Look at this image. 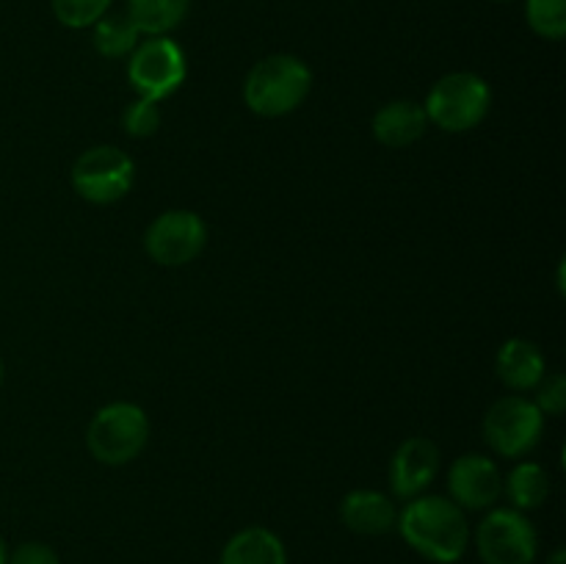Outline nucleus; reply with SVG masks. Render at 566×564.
<instances>
[{
    "instance_id": "obj_1",
    "label": "nucleus",
    "mask_w": 566,
    "mask_h": 564,
    "mask_svg": "<svg viewBox=\"0 0 566 564\" xmlns=\"http://www.w3.org/2000/svg\"><path fill=\"white\" fill-rule=\"evenodd\" d=\"M398 529L407 545L437 564H453L464 556L470 525L462 509L442 495H418L398 514Z\"/></svg>"
},
{
    "instance_id": "obj_2",
    "label": "nucleus",
    "mask_w": 566,
    "mask_h": 564,
    "mask_svg": "<svg viewBox=\"0 0 566 564\" xmlns=\"http://www.w3.org/2000/svg\"><path fill=\"white\" fill-rule=\"evenodd\" d=\"M310 86H313V72L302 59L274 53L249 70L243 81V100L252 114L276 119L296 111L307 100Z\"/></svg>"
},
{
    "instance_id": "obj_3",
    "label": "nucleus",
    "mask_w": 566,
    "mask_h": 564,
    "mask_svg": "<svg viewBox=\"0 0 566 564\" xmlns=\"http://www.w3.org/2000/svg\"><path fill=\"white\" fill-rule=\"evenodd\" d=\"M147 412L130 401H114L97 409L86 431V446L92 457L111 468L133 462L147 448Z\"/></svg>"
},
{
    "instance_id": "obj_4",
    "label": "nucleus",
    "mask_w": 566,
    "mask_h": 564,
    "mask_svg": "<svg viewBox=\"0 0 566 564\" xmlns=\"http://www.w3.org/2000/svg\"><path fill=\"white\" fill-rule=\"evenodd\" d=\"M492 92L475 72H451L431 86L423 111L446 133H468L490 114Z\"/></svg>"
},
{
    "instance_id": "obj_5",
    "label": "nucleus",
    "mask_w": 566,
    "mask_h": 564,
    "mask_svg": "<svg viewBox=\"0 0 566 564\" xmlns=\"http://www.w3.org/2000/svg\"><path fill=\"white\" fill-rule=\"evenodd\" d=\"M127 77H130L138 97L160 103L186 81V55L175 39L149 36L147 42H138L130 53Z\"/></svg>"
},
{
    "instance_id": "obj_6",
    "label": "nucleus",
    "mask_w": 566,
    "mask_h": 564,
    "mask_svg": "<svg viewBox=\"0 0 566 564\" xmlns=\"http://www.w3.org/2000/svg\"><path fill=\"white\" fill-rule=\"evenodd\" d=\"M133 160L114 144L86 149L72 166V188L92 205L119 202L133 186Z\"/></svg>"
},
{
    "instance_id": "obj_7",
    "label": "nucleus",
    "mask_w": 566,
    "mask_h": 564,
    "mask_svg": "<svg viewBox=\"0 0 566 564\" xmlns=\"http://www.w3.org/2000/svg\"><path fill=\"white\" fill-rule=\"evenodd\" d=\"M475 547L484 564H534L539 540L520 509H492L479 523Z\"/></svg>"
},
{
    "instance_id": "obj_8",
    "label": "nucleus",
    "mask_w": 566,
    "mask_h": 564,
    "mask_svg": "<svg viewBox=\"0 0 566 564\" xmlns=\"http://www.w3.org/2000/svg\"><path fill=\"white\" fill-rule=\"evenodd\" d=\"M545 429V415L534 401L523 396H503L490 407L484 418V437L495 453L517 459L534 451Z\"/></svg>"
},
{
    "instance_id": "obj_9",
    "label": "nucleus",
    "mask_w": 566,
    "mask_h": 564,
    "mask_svg": "<svg viewBox=\"0 0 566 564\" xmlns=\"http://www.w3.org/2000/svg\"><path fill=\"white\" fill-rule=\"evenodd\" d=\"M208 243V227L193 210H166L144 236V249L149 258L166 269H180L197 260Z\"/></svg>"
},
{
    "instance_id": "obj_10",
    "label": "nucleus",
    "mask_w": 566,
    "mask_h": 564,
    "mask_svg": "<svg viewBox=\"0 0 566 564\" xmlns=\"http://www.w3.org/2000/svg\"><path fill=\"white\" fill-rule=\"evenodd\" d=\"M448 492L459 509H490L503 495V476L490 457L464 453L448 470Z\"/></svg>"
},
{
    "instance_id": "obj_11",
    "label": "nucleus",
    "mask_w": 566,
    "mask_h": 564,
    "mask_svg": "<svg viewBox=\"0 0 566 564\" xmlns=\"http://www.w3.org/2000/svg\"><path fill=\"white\" fill-rule=\"evenodd\" d=\"M440 468V448L429 437H409L398 446L390 462V487L398 498H418L434 481Z\"/></svg>"
},
{
    "instance_id": "obj_12",
    "label": "nucleus",
    "mask_w": 566,
    "mask_h": 564,
    "mask_svg": "<svg viewBox=\"0 0 566 564\" xmlns=\"http://www.w3.org/2000/svg\"><path fill=\"white\" fill-rule=\"evenodd\" d=\"M340 518L346 529L363 536H381L396 529L398 512L385 492L354 490L343 498Z\"/></svg>"
},
{
    "instance_id": "obj_13",
    "label": "nucleus",
    "mask_w": 566,
    "mask_h": 564,
    "mask_svg": "<svg viewBox=\"0 0 566 564\" xmlns=\"http://www.w3.org/2000/svg\"><path fill=\"white\" fill-rule=\"evenodd\" d=\"M426 127H429V116H426L423 105L415 100H392V103L381 105L374 116L376 142L390 149L415 144L423 136Z\"/></svg>"
},
{
    "instance_id": "obj_14",
    "label": "nucleus",
    "mask_w": 566,
    "mask_h": 564,
    "mask_svg": "<svg viewBox=\"0 0 566 564\" xmlns=\"http://www.w3.org/2000/svg\"><path fill=\"white\" fill-rule=\"evenodd\" d=\"M497 379L512 390H534L545 376V354L525 337H512L497 352Z\"/></svg>"
},
{
    "instance_id": "obj_15",
    "label": "nucleus",
    "mask_w": 566,
    "mask_h": 564,
    "mask_svg": "<svg viewBox=\"0 0 566 564\" xmlns=\"http://www.w3.org/2000/svg\"><path fill=\"white\" fill-rule=\"evenodd\" d=\"M221 564H287L285 545L274 531L263 525H249L230 536L221 551Z\"/></svg>"
},
{
    "instance_id": "obj_16",
    "label": "nucleus",
    "mask_w": 566,
    "mask_h": 564,
    "mask_svg": "<svg viewBox=\"0 0 566 564\" xmlns=\"http://www.w3.org/2000/svg\"><path fill=\"white\" fill-rule=\"evenodd\" d=\"M191 0H127V17L138 33L166 36L186 20Z\"/></svg>"
},
{
    "instance_id": "obj_17",
    "label": "nucleus",
    "mask_w": 566,
    "mask_h": 564,
    "mask_svg": "<svg viewBox=\"0 0 566 564\" xmlns=\"http://www.w3.org/2000/svg\"><path fill=\"white\" fill-rule=\"evenodd\" d=\"M503 490L512 498L514 509L520 512H528V509L542 506L547 501V492H551V476L542 464L536 462H523L509 473V479L503 481Z\"/></svg>"
},
{
    "instance_id": "obj_18",
    "label": "nucleus",
    "mask_w": 566,
    "mask_h": 564,
    "mask_svg": "<svg viewBox=\"0 0 566 564\" xmlns=\"http://www.w3.org/2000/svg\"><path fill=\"white\" fill-rule=\"evenodd\" d=\"M94 50L105 59L130 55L138 44V28L127 14H105L94 22Z\"/></svg>"
},
{
    "instance_id": "obj_19",
    "label": "nucleus",
    "mask_w": 566,
    "mask_h": 564,
    "mask_svg": "<svg viewBox=\"0 0 566 564\" xmlns=\"http://www.w3.org/2000/svg\"><path fill=\"white\" fill-rule=\"evenodd\" d=\"M528 25L542 39L558 42L566 33V0H525Z\"/></svg>"
},
{
    "instance_id": "obj_20",
    "label": "nucleus",
    "mask_w": 566,
    "mask_h": 564,
    "mask_svg": "<svg viewBox=\"0 0 566 564\" xmlns=\"http://www.w3.org/2000/svg\"><path fill=\"white\" fill-rule=\"evenodd\" d=\"M114 0H50L53 14L66 28H92L99 17L108 14Z\"/></svg>"
},
{
    "instance_id": "obj_21",
    "label": "nucleus",
    "mask_w": 566,
    "mask_h": 564,
    "mask_svg": "<svg viewBox=\"0 0 566 564\" xmlns=\"http://www.w3.org/2000/svg\"><path fill=\"white\" fill-rule=\"evenodd\" d=\"M160 119H164V114H160V105L155 103V100H147V97H136L130 105H127L125 114H122L125 133L133 138L153 136V133L160 127Z\"/></svg>"
},
{
    "instance_id": "obj_22",
    "label": "nucleus",
    "mask_w": 566,
    "mask_h": 564,
    "mask_svg": "<svg viewBox=\"0 0 566 564\" xmlns=\"http://www.w3.org/2000/svg\"><path fill=\"white\" fill-rule=\"evenodd\" d=\"M536 407L542 415H564L566 409V376L564 374H551L542 376V382L536 385Z\"/></svg>"
},
{
    "instance_id": "obj_23",
    "label": "nucleus",
    "mask_w": 566,
    "mask_h": 564,
    "mask_svg": "<svg viewBox=\"0 0 566 564\" xmlns=\"http://www.w3.org/2000/svg\"><path fill=\"white\" fill-rule=\"evenodd\" d=\"M9 564H61L59 553L44 542H22L9 553Z\"/></svg>"
},
{
    "instance_id": "obj_24",
    "label": "nucleus",
    "mask_w": 566,
    "mask_h": 564,
    "mask_svg": "<svg viewBox=\"0 0 566 564\" xmlns=\"http://www.w3.org/2000/svg\"><path fill=\"white\" fill-rule=\"evenodd\" d=\"M551 564H566V553L562 551V547H558V551L553 553V556H551Z\"/></svg>"
},
{
    "instance_id": "obj_25",
    "label": "nucleus",
    "mask_w": 566,
    "mask_h": 564,
    "mask_svg": "<svg viewBox=\"0 0 566 564\" xmlns=\"http://www.w3.org/2000/svg\"><path fill=\"white\" fill-rule=\"evenodd\" d=\"M0 564H9V547L3 540H0Z\"/></svg>"
},
{
    "instance_id": "obj_26",
    "label": "nucleus",
    "mask_w": 566,
    "mask_h": 564,
    "mask_svg": "<svg viewBox=\"0 0 566 564\" xmlns=\"http://www.w3.org/2000/svg\"><path fill=\"white\" fill-rule=\"evenodd\" d=\"M0 385H3V359H0Z\"/></svg>"
}]
</instances>
